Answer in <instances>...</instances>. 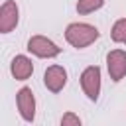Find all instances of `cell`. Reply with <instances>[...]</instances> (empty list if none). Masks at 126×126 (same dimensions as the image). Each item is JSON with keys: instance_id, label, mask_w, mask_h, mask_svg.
Returning a JSON list of instances; mask_svg holds the SVG:
<instances>
[{"instance_id": "cell-1", "label": "cell", "mask_w": 126, "mask_h": 126, "mask_svg": "<svg viewBox=\"0 0 126 126\" xmlns=\"http://www.w3.org/2000/svg\"><path fill=\"white\" fill-rule=\"evenodd\" d=\"M100 37V32L85 22H73L65 28V39L69 45H73L75 49H85L91 43H94Z\"/></svg>"}, {"instance_id": "cell-2", "label": "cell", "mask_w": 126, "mask_h": 126, "mask_svg": "<svg viewBox=\"0 0 126 126\" xmlns=\"http://www.w3.org/2000/svg\"><path fill=\"white\" fill-rule=\"evenodd\" d=\"M32 55L35 57H41V59H53L57 55H61V47L51 41L49 37L45 35H32L28 39V47H26Z\"/></svg>"}, {"instance_id": "cell-3", "label": "cell", "mask_w": 126, "mask_h": 126, "mask_svg": "<svg viewBox=\"0 0 126 126\" xmlns=\"http://www.w3.org/2000/svg\"><path fill=\"white\" fill-rule=\"evenodd\" d=\"M81 89L87 94L89 100H96L100 94V67L96 65H89L87 69H83L81 73Z\"/></svg>"}, {"instance_id": "cell-4", "label": "cell", "mask_w": 126, "mask_h": 126, "mask_svg": "<svg viewBox=\"0 0 126 126\" xmlns=\"http://www.w3.org/2000/svg\"><path fill=\"white\" fill-rule=\"evenodd\" d=\"M106 69L114 83L126 77V51L124 49H110L106 53Z\"/></svg>"}, {"instance_id": "cell-5", "label": "cell", "mask_w": 126, "mask_h": 126, "mask_svg": "<svg viewBox=\"0 0 126 126\" xmlns=\"http://www.w3.org/2000/svg\"><path fill=\"white\" fill-rule=\"evenodd\" d=\"M16 106H18L20 116L26 122H33V118H35V96H33L30 87H22L16 93Z\"/></svg>"}, {"instance_id": "cell-6", "label": "cell", "mask_w": 126, "mask_h": 126, "mask_svg": "<svg viewBox=\"0 0 126 126\" xmlns=\"http://www.w3.org/2000/svg\"><path fill=\"white\" fill-rule=\"evenodd\" d=\"M20 22V8L14 0H6L0 6V32L10 33Z\"/></svg>"}, {"instance_id": "cell-7", "label": "cell", "mask_w": 126, "mask_h": 126, "mask_svg": "<svg viewBox=\"0 0 126 126\" xmlns=\"http://www.w3.org/2000/svg\"><path fill=\"white\" fill-rule=\"evenodd\" d=\"M43 85L51 93L63 91V87L67 85V71H65V67H61V65H49L45 69V73H43Z\"/></svg>"}, {"instance_id": "cell-8", "label": "cell", "mask_w": 126, "mask_h": 126, "mask_svg": "<svg viewBox=\"0 0 126 126\" xmlns=\"http://www.w3.org/2000/svg\"><path fill=\"white\" fill-rule=\"evenodd\" d=\"M10 73L16 81H28L33 73V63L28 55H16L10 63Z\"/></svg>"}, {"instance_id": "cell-9", "label": "cell", "mask_w": 126, "mask_h": 126, "mask_svg": "<svg viewBox=\"0 0 126 126\" xmlns=\"http://www.w3.org/2000/svg\"><path fill=\"white\" fill-rule=\"evenodd\" d=\"M110 37L116 43H126V18H120L114 22V26L110 30Z\"/></svg>"}, {"instance_id": "cell-10", "label": "cell", "mask_w": 126, "mask_h": 126, "mask_svg": "<svg viewBox=\"0 0 126 126\" xmlns=\"http://www.w3.org/2000/svg\"><path fill=\"white\" fill-rule=\"evenodd\" d=\"M104 6V0H79L77 2V12L79 14H93Z\"/></svg>"}, {"instance_id": "cell-11", "label": "cell", "mask_w": 126, "mask_h": 126, "mask_svg": "<svg viewBox=\"0 0 126 126\" xmlns=\"http://www.w3.org/2000/svg\"><path fill=\"white\" fill-rule=\"evenodd\" d=\"M61 126H81V118L73 112H67L61 118Z\"/></svg>"}]
</instances>
